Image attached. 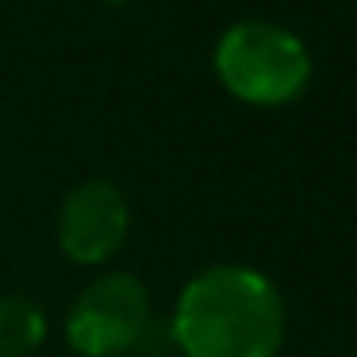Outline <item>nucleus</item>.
I'll use <instances>...</instances> for the list:
<instances>
[{"mask_svg":"<svg viewBox=\"0 0 357 357\" xmlns=\"http://www.w3.org/2000/svg\"><path fill=\"white\" fill-rule=\"evenodd\" d=\"M165 334L181 357H280L288 307L265 273L208 265L181 284Z\"/></svg>","mask_w":357,"mask_h":357,"instance_id":"obj_1","label":"nucleus"},{"mask_svg":"<svg viewBox=\"0 0 357 357\" xmlns=\"http://www.w3.org/2000/svg\"><path fill=\"white\" fill-rule=\"evenodd\" d=\"M211 70L238 104L288 108L311 89L315 58L292 27L277 20H238L215 39Z\"/></svg>","mask_w":357,"mask_h":357,"instance_id":"obj_2","label":"nucleus"},{"mask_svg":"<svg viewBox=\"0 0 357 357\" xmlns=\"http://www.w3.org/2000/svg\"><path fill=\"white\" fill-rule=\"evenodd\" d=\"M158 338L150 288L139 273L93 277L66 311V342L77 357H135Z\"/></svg>","mask_w":357,"mask_h":357,"instance_id":"obj_3","label":"nucleus"},{"mask_svg":"<svg viewBox=\"0 0 357 357\" xmlns=\"http://www.w3.org/2000/svg\"><path fill=\"white\" fill-rule=\"evenodd\" d=\"M131 238V204L116 181L89 177L62 196L54 215V242L66 261L100 269Z\"/></svg>","mask_w":357,"mask_h":357,"instance_id":"obj_4","label":"nucleus"},{"mask_svg":"<svg viewBox=\"0 0 357 357\" xmlns=\"http://www.w3.org/2000/svg\"><path fill=\"white\" fill-rule=\"evenodd\" d=\"M47 342V311L20 292H0V357H27Z\"/></svg>","mask_w":357,"mask_h":357,"instance_id":"obj_5","label":"nucleus"},{"mask_svg":"<svg viewBox=\"0 0 357 357\" xmlns=\"http://www.w3.org/2000/svg\"><path fill=\"white\" fill-rule=\"evenodd\" d=\"M100 4H108V8H131V4H139V0H100Z\"/></svg>","mask_w":357,"mask_h":357,"instance_id":"obj_6","label":"nucleus"}]
</instances>
